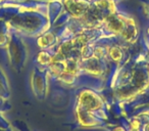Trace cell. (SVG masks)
I'll return each instance as SVG.
<instances>
[{
	"label": "cell",
	"instance_id": "cell-1",
	"mask_svg": "<svg viewBox=\"0 0 149 131\" xmlns=\"http://www.w3.org/2000/svg\"><path fill=\"white\" fill-rule=\"evenodd\" d=\"M80 100H81L82 104H83L82 108H84L85 110H96V109L101 106L100 98L96 94H94L93 92H82Z\"/></svg>",
	"mask_w": 149,
	"mask_h": 131
},
{
	"label": "cell",
	"instance_id": "cell-2",
	"mask_svg": "<svg viewBox=\"0 0 149 131\" xmlns=\"http://www.w3.org/2000/svg\"><path fill=\"white\" fill-rule=\"evenodd\" d=\"M107 25H108V29L112 32H120L124 29V22L120 19H118V18L111 17L108 19L107 21Z\"/></svg>",
	"mask_w": 149,
	"mask_h": 131
},
{
	"label": "cell",
	"instance_id": "cell-3",
	"mask_svg": "<svg viewBox=\"0 0 149 131\" xmlns=\"http://www.w3.org/2000/svg\"><path fill=\"white\" fill-rule=\"evenodd\" d=\"M110 56L112 57V60H116V62H118V60L122 58V50L120 49V48L118 47H113L110 49V52H109Z\"/></svg>",
	"mask_w": 149,
	"mask_h": 131
},
{
	"label": "cell",
	"instance_id": "cell-4",
	"mask_svg": "<svg viewBox=\"0 0 149 131\" xmlns=\"http://www.w3.org/2000/svg\"><path fill=\"white\" fill-rule=\"evenodd\" d=\"M103 55V51H102L101 48H97V49L95 50V52H94V56H95L96 58H99L100 56Z\"/></svg>",
	"mask_w": 149,
	"mask_h": 131
},
{
	"label": "cell",
	"instance_id": "cell-5",
	"mask_svg": "<svg viewBox=\"0 0 149 131\" xmlns=\"http://www.w3.org/2000/svg\"><path fill=\"white\" fill-rule=\"evenodd\" d=\"M131 127H132L134 130H138L139 127H140V123L138 121H133V123L131 124Z\"/></svg>",
	"mask_w": 149,
	"mask_h": 131
},
{
	"label": "cell",
	"instance_id": "cell-6",
	"mask_svg": "<svg viewBox=\"0 0 149 131\" xmlns=\"http://www.w3.org/2000/svg\"><path fill=\"white\" fill-rule=\"evenodd\" d=\"M113 131H125V129L123 128V127H116V128L114 129Z\"/></svg>",
	"mask_w": 149,
	"mask_h": 131
},
{
	"label": "cell",
	"instance_id": "cell-7",
	"mask_svg": "<svg viewBox=\"0 0 149 131\" xmlns=\"http://www.w3.org/2000/svg\"><path fill=\"white\" fill-rule=\"evenodd\" d=\"M145 130H146V131H149V124H148V125H146V127H145Z\"/></svg>",
	"mask_w": 149,
	"mask_h": 131
},
{
	"label": "cell",
	"instance_id": "cell-8",
	"mask_svg": "<svg viewBox=\"0 0 149 131\" xmlns=\"http://www.w3.org/2000/svg\"><path fill=\"white\" fill-rule=\"evenodd\" d=\"M148 33H149V29H148Z\"/></svg>",
	"mask_w": 149,
	"mask_h": 131
}]
</instances>
